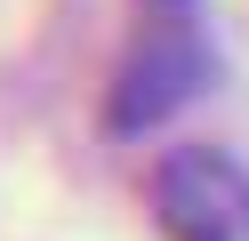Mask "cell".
<instances>
[{
  "label": "cell",
  "mask_w": 249,
  "mask_h": 241,
  "mask_svg": "<svg viewBox=\"0 0 249 241\" xmlns=\"http://www.w3.org/2000/svg\"><path fill=\"white\" fill-rule=\"evenodd\" d=\"M153 209L169 241H249V169L217 145H177L153 169Z\"/></svg>",
  "instance_id": "1"
},
{
  "label": "cell",
  "mask_w": 249,
  "mask_h": 241,
  "mask_svg": "<svg viewBox=\"0 0 249 241\" xmlns=\"http://www.w3.org/2000/svg\"><path fill=\"white\" fill-rule=\"evenodd\" d=\"M193 73H201L193 40H185V32H169V40H153L145 56L129 64V80H121V105H113V112H121V121H153L169 96L193 89Z\"/></svg>",
  "instance_id": "2"
}]
</instances>
